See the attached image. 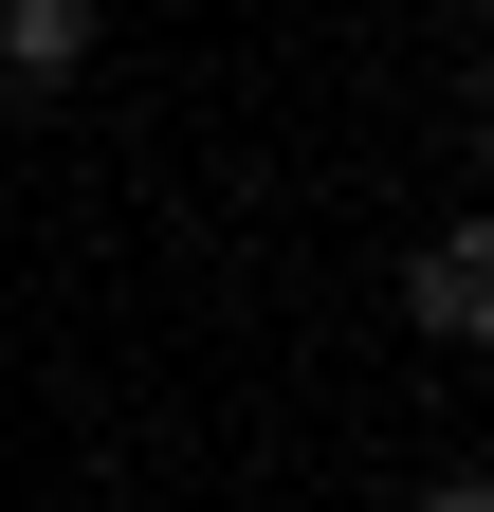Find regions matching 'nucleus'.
Returning a JSON list of instances; mask_svg holds the SVG:
<instances>
[{
  "mask_svg": "<svg viewBox=\"0 0 494 512\" xmlns=\"http://www.w3.org/2000/svg\"><path fill=\"white\" fill-rule=\"evenodd\" d=\"M403 311H421V330H494V238H440V256H421V275H403Z\"/></svg>",
  "mask_w": 494,
  "mask_h": 512,
  "instance_id": "1",
  "label": "nucleus"
},
{
  "mask_svg": "<svg viewBox=\"0 0 494 512\" xmlns=\"http://www.w3.org/2000/svg\"><path fill=\"white\" fill-rule=\"evenodd\" d=\"M74 55H92V19H74V0H19V19H0V92H55Z\"/></svg>",
  "mask_w": 494,
  "mask_h": 512,
  "instance_id": "2",
  "label": "nucleus"
},
{
  "mask_svg": "<svg viewBox=\"0 0 494 512\" xmlns=\"http://www.w3.org/2000/svg\"><path fill=\"white\" fill-rule=\"evenodd\" d=\"M421 512H494V494H476V476H440V494H421Z\"/></svg>",
  "mask_w": 494,
  "mask_h": 512,
  "instance_id": "3",
  "label": "nucleus"
}]
</instances>
